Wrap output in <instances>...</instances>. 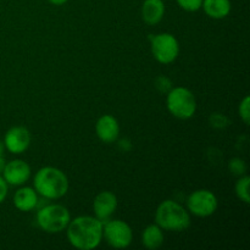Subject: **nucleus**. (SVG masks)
<instances>
[{
	"label": "nucleus",
	"mask_w": 250,
	"mask_h": 250,
	"mask_svg": "<svg viewBox=\"0 0 250 250\" xmlns=\"http://www.w3.org/2000/svg\"><path fill=\"white\" fill-rule=\"evenodd\" d=\"M103 224L95 216H77L71 219L66 227V236L73 248L78 250H93L103 241Z\"/></svg>",
	"instance_id": "1"
},
{
	"label": "nucleus",
	"mask_w": 250,
	"mask_h": 250,
	"mask_svg": "<svg viewBox=\"0 0 250 250\" xmlns=\"http://www.w3.org/2000/svg\"><path fill=\"white\" fill-rule=\"evenodd\" d=\"M67 176L60 168L45 166L39 168L33 177V188L39 197L46 200H56L65 197L68 192Z\"/></svg>",
	"instance_id": "2"
},
{
	"label": "nucleus",
	"mask_w": 250,
	"mask_h": 250,
	"mask_svg": "<svg viewBox=\"0 0 250 250\" xmlns=\"http://www.w3.org/2000/svg\"><path fill=\"white\" fill-rule=\"evenodd\" d=\"M190 214L175 200H164L155 211V224L163 231L183 232L190 226Z\"/></svg>",
	"instance_id": "3"
},
{
	"label": "nucleus",
	"mask_w": 250,
	"mask_h": 250,
	"mask_svg": "<svg viewBox=\"0 0 250 250\" xmlns=\"http://www.w3.org/2000/svg\"><path fill=\"white\" fill-rule=\"evenodd\" d=\"M70 221V211L61 204H48L41 208L36 214L37 226L46 233H61Z\"/></svg>",
	"instance_id": "4"
},
{
	"label": "nucleus",
	"mask_w": 250,
	"mask_h": 250,
	"mask_svg": "<svg viewBox=\"0 0 250 250\" xmlns=\"http://www.w3.org/2000/svg\"><path fill=\"white\" fill-rule=\"evenodd\" d=\"M166 107L176 119L188 120L197 111V99L188 88L172 87L166 94Z\"/></svg>",
	"instance_id": "5"
},
{
	"label": "nucleus",
	"mask_w": 250,
	"mask_h": 250,
	"mask_svg": "<svg viewBox=\"0 0 250 250\" xmlns=\"http://www.w3.org/2000/svg\"><path fill=\"white\" fill-rule=\"evenodd\" d=\"M103 239L111 248L126 249L133 241V231L124 220H107L103 226Z\"/></svg>",
	"instance_id": "6"
},
{
	"label": "nucleus",
	"mask_w": 250,
	"mask_h": 250,
	"mask_svg": "<svg viewBox=\"0 0 250 250\" xmlns=\"http://www.w3.org/2000/svg\"><path fill=\"white\" fill-rule=\"evenodd\" d=\"M151 54L158 62L163 65L172 63L180 55V43L171 33H159L151 37Z\"/></svg>",
	"instance_id": "7"
},
{
	"label": "nucleus",
	"mask_w": 250,
	"mask_h": 250,
	"mask_svg": "<svg viewBox=\"0 0 250 250\" xmlns=\"http://www.w3.org/2000/svg\"><path fill=\"white\" fill-rule=\"evenodd\" d=\"M219 208L217 197L209 189H197L187 198V210L197 217H209Z\"/></svg>",
	"instance_id": "8"
},
{
	"label": "nucleus",
	"mask_w": 250,
	"mask_h": 250,
	"mask_svg": "<svg viewBox=\"0 0 250 250\" xmlns=\"http://www.w3.org/2000/svg\"><path fill=\"white\" fill-rule=\"evenodd\" d=\"M32 137L28 129L23 126L11 127L9 131L5 133L4 146L7 151L15 155L24 153L31 146Z\"/></svg>",
	"instance_id": "9"
},
{
	"label": "nucleus",
	"mask_w": 250,
	"mask_h": 250,
	"mask_svg": "<svg viewBox=\"0 0 250 250\" xmlns=\"http://www.w3.org/2000/svg\"><path fill=\"white\" fill-rule=\"evenodd\" d=\"M31 172V166L26 161L21 160V159H16V160H11L6 163L1 172V176L9 186L21 187L29 180Z\"/></svg>",
	"instance_id": "10"
},
{
	"label": "nucleus",
	"mask_w": 250,
	"mask_h": 250,
	"mask_svg": "<svg viewBox=\"0 0 250 250\" xmlns=\"http://www.w3.org/2000/svg\"><path fill=\"white\" fill-rule=\"evenodd\" d=\"M117 197L110 190H103L95 195L93 200V211L94 216L104 224L105 221L111 219L114 212L117 209Z\"/></svg>",
	"instance_id": "11"
},
{
	"label": "nucleus",
	"mask_w": 250,
	"mask_h": 250,
	"mask_svg": "<svg viewBox=\"0 0 250 250\" xmlns=\"http://www.w3.org/2000/svg\"><path fill=\"white\" fill-rule=\"evenodd\" d=\"M95 133L103 143H115L120 136L119 121L112 115H103L95 124Z\"/></svg>",
	"instance_id": "12"
},
{
	"label": "nucleus",
	"mask_w": 250,
	"mask_h": 250,
	"mask_svg": "<svg viewBox=\"0 0 250 250\" xmlns=\"http://www.w3.org/2000/svg\"><path fill=\"white\" fill-rule=\"evenodd\" d=\"M12 202L17 210L28 212L38 207L39 194L33 187H21L15 192Z\"/></svg>",
	"instance_id": "13"
},
{
	"label": "nucleus",
	"mask_w": 250,
	"mask_h": 250,
	"mask_svg": "<svg viewBox=\"0 0 250 250\" xmlns=\"http://www.w3.org/2000/svg\"><path fill=\"white\" fill-rule=\"evenodd\" d=\"M165 15V2L163 0H144L142 5V19L149 26H155Z\"/></svg>",
	"instance_id": "14"
},
{
	"label": "nucleus",
	"mask_w": 250,
	"mask_h": 250,
	"mask_svg": "<svg viewBox=\"0 0 250 250\" xmlns=\"http://www.w3.org/2000/svg\"><path fill=\"white\" fill-rule=\"evenodd\" d=\"M202 9L210 19L222 20L229 16L232 5L229 0H203Z\"/></svg>",
	"instance_id": "15"
},
{
	"label": "nucleus",
	"mask_w": 250,
	"mask_h": 250,
	"mask_svg": "<svg viewBox=\"0 0 250 250\" xmlns=\"http://www.w3.org/2000/svg\"><path fill=\"white\" fill-rule=\"evenodd\" d=\"M164 231L156 224L149 225L142 233V244L149 250H156L164 244Z\"/></svg>",
	"instance_id": "16"
},
{
	"label": "nucleus",
	"mask_w": 250,
	"mask_h": 250,
	"mask_svg": "<svg viewBox=\"0 0 250 250\" xmlns=\"http://www.w3.org/2000/svg\"><path fill=\"white\" fill-rule=\"evenodd\" d=\"M249 183H250V177L247 175L239 176L238 181L236 182L234 186V192H236L237 198H238L241 202L249 204L250 203V195H249Z\"/></svg>",
	"instance_id": "17"
},
{
	"label": "nucleus",
	"mask_w": 250,
	"mask_h": 250,
	"mask_svg": "<svg viewBox=\"0 0 250 250\" xmlns=\"http://www.w3.org/2000/svg\"><path fill=\"white\" fill-rule=\"evenodd\" d=\"M229 168L234 176H243L247 173V164L244 163V160L239 158L231 159L229 163Z\"/></svg>",
	"instance_id": "18"
},
{
	"label": "nucleus",
	"mask_w": 250,
	"mask_h": 250,
	"mask_svg": "<svg viewBox=\"0 0 250 250\" xmlns=\"http://www.w3.org/2000/svg\"><path fill=\"white\" fill-rule=\"evenodd\" d=\"M178 6L187 12H195L202 9L203 0H176Z\"/></svg>",
	"instance_id": "19"
},
{
	"label": "nucleus",
	"mask_w": 250,
	"mask_h": 250,
	"mask_svg": "<svg viewBox=\"0 0 250 250\" xmlns=\"http://www.w3.org/2000/svg\"><path fill=\"white\" fill-rule=\"evenodd\" d=\"M238 112L241 119L246 125H249L250 122V98L247 95L243 100L241 102L238 107Z\"/></svg>",
	"instance_id": "20"
},
{
	"label": "nucleus",
	"mask_w": 250,
	"mask_h": 250,
	"mask_svg": "<svg viewBox=\"0 0 250 250\" xmlns=\"http://www.w3.org/2000/svg\"><path fill=\"white\" fill-rule=\"evenodd\" d=\"M155 87L160 93L167 94V93L170 92L171 88H172V83H171V81L168 80L167 77H165V76H159L155 80Z\"/></svg>",
	"instance_id": "21"
},
{
	"label": "nucleus",
	"mask_w": 250,
	"mask_h": 250,
	"mask_svg": "<svg viewBox=\"0 0 250 250\" xmlns=\"http://www.w3.org/2000/svg\"><path fill=\"white\" fill-rule=\"evenodd\" d=\"M7 192H9V185L2 178V176L0 175V204L5 202L7 197Z\"/></svg>",
	"instance_id": "22"
},
{
	"label": "nucleus",
	"mask_w": 250,
	"mask_h": 250,
	"mask_svg": "<svg viewBox=\"0 0 250 250\" xmlns=\"http://www.w3.org/2000/svg\"><path fill=\"white\" fill-rule=\"evenodd\" d=\"M48 1L50 2V4L55 5V6H61V5L66 4V2H67L68 0H48Z\"/></svg>",
	"instance_id": "23"
},
{
	"label": "nucleus",
	"mask_w": 250,
	"mask_h": 250,
	"mask_svg": "<svg viewBox=\"0 0 250 250\" xmlns=\"http://www.w3.org/2000/svg\"><path fill=\"white\" fill-rule=\"evenodd\" d=\"M5 165H6V161H5L4 156H0V175H1L2 170H4Z\"/></svg>",
	"instance_id": "24"
},
{
	"label": "nucleus",
	"mask_w": 250,
	"mask_h": 250,
	"mask_svg": "<svg viewBox=\"0 0 250 250\" xmlns=\"http://www.w3.org/2000/svg\"><path fill=\"white\" fill-rule=\"evenodd\" d=\"M4 151H5V146L4 142L0 141V156H4Z\"/></svg>",
	"instance_id": "25"
}]
</instances>
